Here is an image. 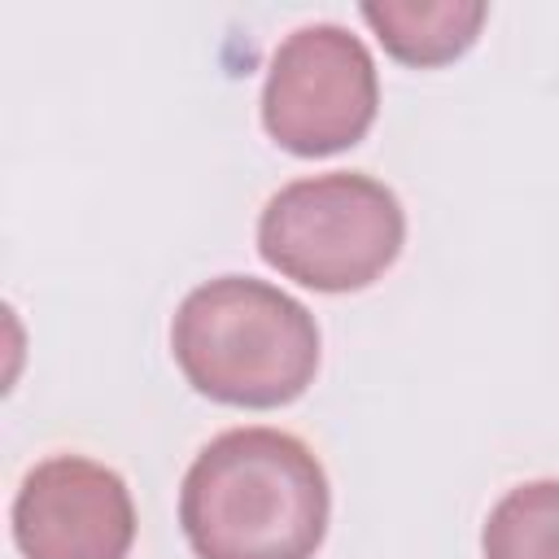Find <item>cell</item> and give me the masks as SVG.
<instances>
[{"instance_id": "6da1fadb", "label": "cell", "mask_w": 559, "mask_h": 559, "mask_svg": "<svg viewBox=\"0 0 559 559\" xmlns=\"http://www.w3.org/2000/svg\"><path fill=\"white\" fill-rule=\"evenodd\" d=\"M328 511L323 463L280 428L218 432L179 485V524L197 559H310Z\"/></svg>"}, {"instance_id": "3957f363", "label": "cell", "mask_w": 559, "mask_h": 559, "mask_svg": "<svg viewBox=\"0 0 559 559\" xmlns=\"http://www.w3.org/2000/svg\"><path fill=\"white\" fill-rule=\"evenodd\" d=\"M402 240L397 192L362 170L293 179L258 214V253L314 293L367 288L393 266Z\"/></svg>"}, {"instance_id": "52a82bcc", "label": "cell", "mask_w": 559, "mask_h": 559, "mask_svg": "<svg viewBox=\"0 0 559 559\" xmlns=\"http://www.w3.org/2000/svg\"><path fill=\"white\" fill-rule=\"evenodd\" d=\"M485 559H559V480H528L507 489L485 528Z\"/></svg>"}, {"instance_id": "277c9868", "label": "cell", "mask_w": 559, "mask_h": 559, "mask_svg": "<svg viewBox=\"0 0 559 559\" xmlns=\"http://www.w3.org/2000/svg\"><path fill=\"white\" fill-rule=\"evenodd\" d=\"M380 109V79L367 44L336 22H310L280 39L262 83V127L297 157H328L358 144Z\"/></svg>"}, {"instance_id": "5b68a950", "label": "cell", "mask_w": 559, "mask_h": 559, "mask_svg": "<svg viewBox=\"0 0 559 559\" xmlns=\"http://www.w3.org/2000/svg\"><path fill=\"white\" fill-rule=\"evenodd\" d=\"M13 542L26 559H127L135 502L127 480L83 454L35 463L13 498Z\"/></svg>"}, {"instance_id": "7a4b0ae2", "label": "cell", "mask_w": 559, "mask_h": 559, "mask_svg": "<svg viewBox=\"0 0 559 559\" xmlns=\"http://www.w3.org/2000/svg\"><path fill=\"white\" fill-rule=\"evenodd\" d=\"M170 354L188 384L223 406H284L319 367L314 314L253 275L197 284L170 319Z\"/></svg>"}, {"instance_id": "8992f818", "label": "cell", "mask_w": 559, "mask_h": 559, "mask_svg": "<svg viewBox=\"0 0 559 559\" xmlns=\"http://www.w3.org/2000/svg\"><path fill=\"white\" fill-rule=\"evenodd\" d=\"M358 13L376 31L389 57L424 70V66H445L463 57L489 17V4L485 0H367L358 4Z\"/></svg>"}]
</instances>
